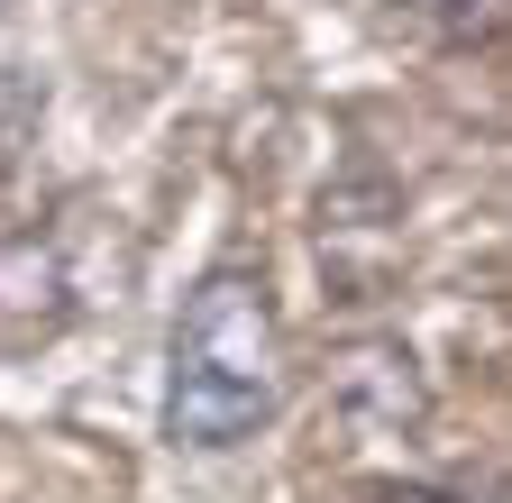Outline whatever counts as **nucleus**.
<instances>
[{"label": "nucleus", "instance_id": "1", "mask_svg": "<svg viewBox=\"0 0 512 503\" xmlns=\"http://www.w3.org/2000/svg\"><path fill=\"white\" fill-rule=\"evenodd\" d=\"M284 412V321L256 266H211L183 293L165 357V439L174 449H238Z\"/></svg>", "mask_w": 512, "mask_h": 503}, {"label": "nucleus", "instance_id": "4", "mask_svg": "<svg viewBox=\"0 0 512 503\" xmlns=\"http://www.w3.org/2000/svg\"><path fill=\"white\" fill-rule=\"evenodd\" d=\"M28 302H37V321H55V257L37 238L0 247V311H28Z\"/></svg>", "mask_w": 512, "mask_h": 503}, {"label": "nucleus", "instance_id": "2", "mask_svg": "<svg viewBox=\"0 0 512 503\" xmlns=\"http://www.w3.org/2000/svg\"><path fill=\"white\" fill-rule=\"evenodd\" d=\"M330 394H339V412H357V421H366V430H384V439H403V430L430 412L421 375H412V348H394V339L348 348V357H339V375H330Z\"/></svg>", "mask_w": 512, "mask_h": 503}, {"label": "nucleus", "instance_id": "3", "mask_svg": "<svg viewBox=\"0 0 512 503\" xmlns=\"http://www.w3.org/2000/svg\"><path fill=\"white\" fill-rule=\"evenodd\" d=\"M394 10H403L421 37H439V46H467V37H494V28L512 19V0H394Z\"/></svg>", "mask_w": 512, "mask_h": 503}]
</instances>
